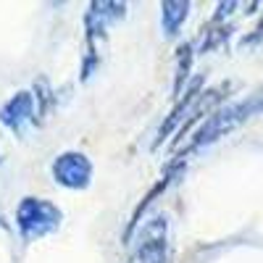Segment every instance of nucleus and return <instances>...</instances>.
I'll return each instance as SVG.
<instances>
[{"label": "nucleus", "mask_w": 263, "mask_h": 263, "mask_svg": "<svg viewBox=\"0 0 263 263\" xmlns=\"http://www.w3.org/2000/svg\"><path fill=\"white\" fill-rule=\"evenodd\" d=\"M260 114H263V92L250 95V98H245V100H237V103H229V105H224V108H218V111H213V114L208 116V121L195 132V137H192V142L184 147V153L200 150V147H205V145H211V142H216V140L227 137L229 132L239 129L242 124H248L250 119H255V116H260Z\"/></svg>", "instance_id": "obj_1"}, {"label": "nucleus", "mask_w": 263, "mask_h": 263, "mask_svg": "<svg viewBox=\"0 0 263 263\" xmlns=\"http://www.w3.org/2000/svg\"><path fill=\"white\" fill-rule=\"evenodd\" d=\"M63 221V213L58 211V205H53L50 200L42 197H24L16 208V227L24 239H37L53 234Z\"/></svg>", "instance_id": "obj_2"}, {"label": "nucleus", "mask_w": 263, "mask_h": 263, "mask_svg": "<svg viewBox=\"0 0 263 263\" xmlns=\"http://www.w3.org/2000/svg\"><path fill=\"white\" fill-rule=\"evenodd\" d=\"M53 179L66 190H84L92 179V163L84 153L69 150L53 161Z\"/></svg>", "instance_id": "obj_3"}, {"label": "nucleus", "mask_w": 263, "mask_h": 263, "mask_svg": "<svg viewBox=\"0 0 263 263\" xmlns=\"http://www.w3.org/2000/svg\"><path fill=\"white\" fill-rule=\"evenodd\" d=\"M168 242H166V218H153L140 232V242L132 253L129 263H166Z\"/></svg>", "instance_id": "obj_4"}, {"label": "nucleus", "mask_w": 263, "mask_h": 263, "mask_svg": "<svg viewBox=\"0 0 263 263\" xmlns=\"http://www.w3.org/2000/svg\"><path fill=\"white\" fill-rule=\"evenodd\" d=\"M0 121H3L8 129H13V132H21L27 124H32V121H34V103H32V95H29V92L13 95V98L3 105V111H0Z\"/></svg>", "instance_id": "obj_5"}, {"label": "nucleus", "mask_w": 263, "mask_h": 263, "mask_svg": "<svg viewBox=\"0 0 263 263\" xmlns=\"http://www.w3.org/2000/svg\"><path fill=\"white\" fill-rule=\"evenodd\" d=\"M197 98H200V79H195V82L190 84V90L184 92V100H179V103H177V108L171 111V116L166 119V124L158 129V140H156V145H158L163 137H168V135H171V129L182 121V116H184V114H190V108L195 105V100H197Z\"/></svg>", "instance_id": "obj_6"}, {"label": "nucleus", "mask_w": 263, "mask_h": 263, "mask_svg": "<svg viewBox=\"0 0 263 263\" xmlns=\"http://www.w3.org/2000/svg\"><path fill=\"white\" fill-rule=\"evenodd\" d=\"M190 13V3H177V0H168L161 6V21H163V32L166 34H177L179 27L184 24V18Z\"/></svg>", "instance_id": "obj_7"}, {"label": "nucleus", "mask_w": 263, "mask_h": 263, "mask_svg": "<svg viewBox=\"0 0 263 263\" xmlns=\"http://www.w3.org/2000/svg\"><path fill=\"white\" fill-rule=\"evenodd\" d=\"M192 48L190 45H182L179 48V74H177V92H179V87H182V82L187 79V71H190V63H192V53H190Z\"/></svg>", "instance_id": "obj_8"}, {"label": "nucleus", "mask_w": 263, "mask_h": 263, "mask_svg": "<svg viewBox=\"0 0 263 263\" xmlns=\"http://www.w3.org/2000/svg\"><path fill=\"white\" fill-rule=\"evenodd\" d=\"M255 34H248L245 40H242V45H258V42L263 40V21H260V24H258V29H253Z\"/></svg>", "instance_id": "obj_9"}]
</instances>
